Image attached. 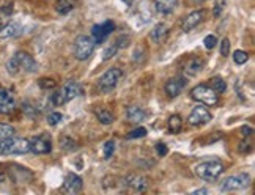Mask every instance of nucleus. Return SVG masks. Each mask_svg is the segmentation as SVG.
<instances>
[{"label":"nucleus","instance_id":"nucleus-12","mask_svg":"<svg viewBox=\"0 0 255 195\" xmlns=\"http://www.w3.org/2000/svg\"><path fill=\"white\" fill-rule=\"evenodd\" d=\"M84 188V181L79 175L76 173H68L65 180H63V186L62 191L65 194H79Z\"/></svg>","mask_w":255,"mask_h":195},{"label":"nucleus","instance_id":"nucleus-1","mask_svg":"<svg viewBox=\"0 0 255 195\" xmlns=\"http://www.w3.org/2000/svg\"><path fill=\"white\" fill-rule=\"evenodd\" d=\"M6 70L11 76H16L19 71L35 73L38 70V65L30 54L21 51V52H16L11 58H9L8 63H6Z\"/></svg>","mask_w":255,"mask_h":195},{"label":"nucleus","instance_id":"nucleus-21","mask_svg":"<svg viewBox=\"0 0 255 195\" xmlns=\"http://www.w3.org/2000/svg\"><path fill=\"white\" fill-rule=\"evenodd\" d=\"M167 35H169V27L165 24H158L151 30V40L154 43H161V41H164V38Z\"/></svg>","mask_w":255,"mask_h":195},{"label":"nucleus","instance_id":"nucleus-13","mask_svg":"<svg viewBox=\"0 0 255 195\" xmlns=\"http://www.w3.org/2000/svg\"><path fill=\"white\" fill-rule=\"evenodd\" d=\"M16 110V101L11 92H8L3 87H0V113L9 115Z\"/></svg>","mask_w":255,"mask_h":195},{"label":"nucleus","instance_id":"nucleus-8","mask_svg":"<svg viewBox=\"0 0 255 195\" xmlns=\"http://www.w3.org/2000/svg\"><path fill=\"white\" fill-rule=\"evenodd\" d=\"M115 30V24L114 21H104L101 24H96L92 27V38L96 44H100L103 41L107 40V36H109L112 32Z\"/></svg>","mask_w":255,"mask_h":195},{"label":"nucleus","instance_id":"nucleus-23","mask_svg":"<svg viewBox=\"0 0 255 195\" xmlns=\"http://www.w3.org/2000/svg\"><path fill=\"white\" fill-rule=\"evenodd\" d=\"M74 8V2L73 0H57L55 3V11L58 14H68L71 13Z\"/></svg>","mask_w":255,"mask_h":195},{"label":"nucleus","instance_id":"nucleus-28","mask_svg":"<svg viewBox=\"0 0 255 195\" xmlns=\"http://www.w3.org/2000/svg\"><path fill=\"white\" fill-rule=\"evenodd\" d=\"M62 118H63V115L60 112H51L47 115V123L51 126H57L58 123L62 121Z\"/></svg>","mask_w":255,"mask_h":195},{"label":"nucleus","instance_id":"nucleus-34","mask_svg":"<svg viewBox=\"0 0 255 195\" xmlns=\"http://www.w3.org/2000/svg\"><path fill=\"white\" fill-rule=\"evenodd\" d=\"M203 44H205V47H207V49H213L216 44H218V38H216L214 35H208L203 40Z\"/></svg>","mask_w":255,"mask_h":195},{"label":"nucleus","instance_id":"nucleus-32","mask_svg":"<svg viewBox=\"0 0 255 195\" xmlns=\"http://www.w3.org/2000/svg\"><path fill=\"white\" fill-rule=\"evenodd\" d=\"M117 51H119V47H117V44H112L111 47H107L106 51L103 52V60H109V58H112Z\"/></svg>","mask_w":255,"mask_h":195},{"label":"nucleus","instance_id":"nucleus-9","mask_svg":"<svg viewBox=\"0 0 255 195\" xmlns=\"http://www.w3.org/2000/svg\"><path fill=\"white\" fill-rule=\"evenodd\" d=\"M211 118H213V115L210 113V110L207 109V107H205V105H195L192 109V112L189 113V116H188V121L192 126H203V124L210 123Z\"/></svg>","mask_w":255,"mask_h":195},{"label":"nucleus","instance_id":"nucleus-20","mask_svg":"<svg viewBox=\"0 0 255 195\" xmlns=\"http://www.w3.org/2000/svg\"><path fill=\"white\" fill-rule=\"evenodd\" d=\"M19 32H21V25L16 22H9L6 25L0 27V40H8V38L16 36Z\"/></svg>","mask_w":255,"mask_h":195},{"label":"nucleus","instance_id":"nucleus-15","mask_svg":"<svg viewBox=\"0 0 255 195\" xmlns=\"http://www.w3.org/2000/svg\"><path fill=\"white\" fill-rule=\"evenodd\" d=\"M82 87L77 84L76 81H68L62 89H60V93H62V96H63V101L65 102H70V101H73L74 98H77L79 95H82Z\"/></svg>","mask_w":255,"mask_h":195},{"label":"nucleus","instance_id":"nucleus-3","mask_svg":"<svg viewBox=\"0 0 255 195\" xmlns=\"http://www.w3.org/2000/svg\"><path fill=\"white\" fill-rule=\"evenodd\" d=\"M224 172V165L221 161H205L195 165V175L203 181H216Z\"/></svg>","mask_w":255,"mask_h":195},{"label":"nucleus","instance_id":"nucleus-33","mask_svg":"<svg viewBox=\"0 0 255 195\" xmlns=\"http://www.w3.org/2000/svg\"><path fill=\"white\" fill-rule=\"evenodd\" d=\"M224 5H225V0H216L214 2V17H221V14L224 11Z\"/></svg>","mask_w":255,"mask_h":195},{"label":"nucleus","instance_id":"nucleus-10","mask_svg":"<svg viewBox=\"0 0 255 195\" xmlns=\"http://www.w3.org/2000/svg\"><path fill=\"white\" fill-rule=\"evenodd\" d=\"M51 150H52V140L49 135L41 134L30 139V151H33L35 154H47L51 153Z\"/></svg>","mask_w":255,"mask_h":195},{"label":"nucleus","instance_id":"nucleus-2","mask_svg":"<svg viewBox=\"0 0 255 195\" xmlns=\"http://www.w3.org/2000/svg\"><path fill=\"white\" fill-rule=\"evenodd\" d=\"M30 151V140L24 137H9L0 140V156L8 154H25Z\"/></svg>","mask_w":255,"mask_h":195},{"label":"nucleus","instance_id":"nucleus-35","mask_svg":"<svg viewBox=\"0 0 255 195\" xmlns=\"http://www.w3.org/2000/svg\"><path fill=\"white\" fill-rule=\"evenodd\" d=\"M229 54H230V41L225 38V40H222V44H221V55L227 57Z\"/></svg>","mask_w":255,"mask_h":195},{"label":"nucleus","instance_id":"nucleus-24","mask_svg":"<svg viewBox=\"0 0 255 195\" xmlns=\"http://www.w3.org/2000/svg\"><path fill=\"white\" fill-rule=\"evenodd\" d=\"M210 87H211V89H213L216 93H224L225 90H227V84H225V81L222 79L221 76H214V77H211Z\"/></svg>","mask_w":255,"mask_h":195},{"label":"nucleus","instance_id":"nucleus-6","mask_svg":"<svg viewBox=\"0 0 255 195\" xmlns=\"http://www.w3.org/2000/svg\"><path fill=\"white\" fill-rule=\"evenodd\" d=\"M95 41L92 36L88 35H79L76 38L74 41V57L77 58V60H87L88 57H90L95 51Z\"/></svg>","mask_w":255,"mask_h":195},{"label":"nucleus","instance_id":"nucleus-19","mask_svg":"<svg viewBox=\"0 0 255 195\" xmlns=\"http://www.w3.org/2000/svg\"><path fill=\"white\" fill-rule=\"evenodd\" d=\"M126 116H128V120L132 121V123H140V121L145 120L146 112L139 105H131V107H128Z\"/></svg>","mask_w":255,"mask_h":195},{"label":"nucleus","instance_id":"nucleus-42","mask_svg":"<svg viewBox=\"0 0 255 195\" xmlns=\"http://www.w3.org/2000/svg\"><path fill=\"white\" fill-rule=\"evenodd\" d=\"M0 27H2V24H0Z\"/></svg>","mask_w":255,"mask_h":195},{"label":"nucleus","instance_id":"nucleus-36","mask_svg":"<svg viewBox=\"0 0 255 195\" xmlns=\"http://www.w3.org/2000/svg\"><path fill=\"white\" fill-rule=\"evenodd\" d=\"M40 87L41 89H55L57 84L52 79H40Z\"/></svg>","mask_w":255,"mask_h":195},{"label":"nucleus","instance_id":"nucleus-27","mask_svg":"<svg viewBox=\"0 0 255 195\" xmlns=\"http://www.w3.org/2000/svg\"><path fill=\"white\" fill-rule=\"evenodd\" d=\"M233 60H235V63H237V65H244L249 60V54L244 52V51H235Z\"/></svg>","mask_w":255,"mask_h":195},{"label":"nucleus","instance_id":"nucleus-16","mask_svg":"<svg viewBox=\"0 0 255 195\" xmlns=\"http://www.w3.org/2000/svg\"><path fill=\"white\" fill-rule=\"evenodd\" d=\"M203 19H205V11H203V9H197V11H192L191 14H188V16L183 19L181 28H183L184 32H191V30H194V28L203 21Z\"/></svg>","mask_w":255,"mask_h":195},{"label":"nucleus","instance_id":"nucleus-7","mask_svg":"<svg viewBox=\"0 0 255 195\" xmlns=\"http://www.w3.org/2000/svg\"><path fill=\"white\" fill-rule=\"evenodd\" d=\"M251 184V177L248 173H235L232 177L225 178L221 184L222 192H232V191H241L246 189Z\"/></svg>","mask_w":255,"mask_h":195},{"label":"nucleus","instance_id":"nucleus-39","mask_svg":"<svg viewBox=\"0 0 255 195\" xmlns=\"http://www.w3.org/2000/svg\"><path fill=\"white\" fill-rule=\"evenodd\" d=\"M249 150H251L249 143H246V142H241V143H240V151H241V153H248Z\"/></svg>","mask_w":255,"mask_h":195},{"label":"nucleus","instance_id":"nucleus-30","mask_svg":"<svg viewBox=\"0 0 255 195\" xmlns=\"http://www.w3.org/2000/svg\"><path fill=\"white\" fill-rule=\"evenodd\" d=\"M114 150H115V142H114V140L106 142V143H104V158H106V159L112 158Z\"/></svg>","mask_w":255,"mask_h":195},{"label":"nucleus","instance_id":"nucleus-29","mask_svg":"<svg viewBox=\"0 0 255 195\" xmlns=\"http://www.w3.org/2000/svg\"><path fill=\"white\" fill-rule=\"evenodd\" d=\"M146 135V129L145 128H137V129H134V131H131L129 134L126 135V139H140V137H145Z\"/></svg>","mask_w":255,"mask_h":195},{"label":"nucleus","instance_id":"nucleus-40","mask_svg":"<svg viewBox=\"0 0 255 195\" xmlns=\"http://www.w3.org/2000/svg\"><path fill=\"white\" fill-rule=\"evenodd\" d=\"M192 194H194V195H202V194H208V189H197V191H194Z\"/></svg>","mask_w":255,"mask_h":195},{"label":"nucleus","instance_id":"nucleus-5","mask_svg":"<svg viewBox=\"0 0 255 195\" xmlns=\"http://www.w3.org/2000/svg\"><path fill=\"white\" fill-rule=\"evenodd\" d=\"M122 77H123L122 70H119V68H111V70H107L100 77V81H98V90H100L101 93L112 92L115 87L119 85V82L122 81Z\"/></svg>","mask_w":255,"mask_h":195},{"label":"nucleus","instance_id":"nucleus-38","mask_svg":"<svg viewBox=\"0 0 255 195\" xmlns=\"http://www.w3.org/2000/svg\"><path fill=\"white\" fill-rule=\"evenodd\" d=\"M241 132H243V135H246V137H248V135H252L254 129L251 128V126H243V128H241Z\"/></svg>","mask_w":255,"mask_h":195},{"label":"nucleus","instance_id":"nucleus-25","mask_svg":"<svg viewBox=\"0 0 255 195\" xmlns=\"http://www.w3.org/2000/svg\"><path fill=\"white\" fill-rule=\"evenodd\" d=\"M181 128H183V120L180 115H172L169 118V131L172 134H178L181 132Z\"/></svg>","mask_w":255,"mask_h":195},{"label":"nucleus","instance_id":"nucleus-37","mask_svg":"<svg viewBox=\"0 0 255 195\" xmlns=\"http://www.w3.org/2000/svg\"><path fill=\"white\" fill-rule=\"evenodd\" d=\"M156 153H158L159 156H165L169 153V150H167V146H165V143H158L156 145Z\"/></svg>","mask_w":255,"mask_h":195},{"label":"nucleus","instance_id":"nucleus-41","mask_svg":"<svg viewBox=\"0 0 255 195\" xmlns=\"http://www.w3.org/2000/svg\"><path fill=\"white\" fill-rule=\"evenodd\" d=\"M123 2H125L126 5H131V3H132V0H123Z\"/></svg>","mask_w":255,"mask_h":195},{"label":"nucleus","instance_id":"nucleus-4","mask_svg":"<svg viewBox=\"0 0 255 195\" xmlns=\"http://www.w3.org/2000/svg\"><path fill=\"white\" fill-rule=\"evenodd\" d=\"M191 98L195 101L205 104V105H210V107H213L219 102L218 93H216L210 85H203V84L194 87V89L191 90Z\"/></svg>","mask_w":255,"mask_h":195},{"label":"nucleus","instance_id":"nucleus-17","mask_svg":"<svg viewBox=\"0 0 255 195\" xmlns=\"http://www.w3.org/2000/svg\"><path fill=\"white\" fill-rule=\"evenodd\" d=\"M178 6V0H154L156 11L161 14H170Z\"/></svg>","mask_w":255,"mask_h":195},{"label":"nucleus","instance_id":"nucleus-11","mask_svg":"<svg viewBox=\"0 0 255 195\" xmlns=\"http://www.w3.org/2000/svg\"><path fill=\"white\" fill-rule=\"evenodd\" d=\"M122 183L125 188L131 189L134 192H145L148 189V180L142 177V175H129V177L123 178Z\"/></svg>","mask_w":255,"mask_h":195},{"label":"nucleus","instance_id":"nucleus-26","mask_svg":"<svg viewBox=\"0 0 255 195\" xmlns=\"http://www.w3.org/2000/svg\"><path fill=\"white\" fill-rule=\"evenodd\" d=\"M14 134H16V129L13 128L11 124H6V123H0V140L13 137Z\"/></svg>","mask_w":255,"mask_h":195},{"label":"nucleus","instance_id":"nucleus-31","mask_svg":"<svg viewBox=\"0 0 255 195\" xmlns=\"http://www.w3.org/2000/svg\"><path fill=\"white\" fill-rule=\"evenodd\" d=\"M62 146L66 150V151H74L76 148H77V145H76V142L73 140V139H70V137H63L62 139Z\"/></svg>","mask_w":255,"mask_h":195},{"label":"nucleus","instance_id":"nucleus-18","mask_svg":"<svg viewBox=\"0 0 255 195\" xmlns=\"http://www.w3.org/2000/svg\"><path fill=\"white\" fill-rule=\"evenodd\" d=\"M203 70V60L199 57H192L189 58L184 65V73L188 76H197Z\"/></svg>","mask_w":255,"mask_h":195},{"label":"nucleus","instance_id":"nucleus-22","mask_svg":"<svg viewBox=\"0 0 255 195\" xmlns=\"http://www.w3.org/2000/svg\"><path fill=\"white\" fill-rule=\"evenodd\" d=\"M96 118L101 124H112L114 120H115V116L109 109H98L96 110Z\"/></svg>","mask_w":255,"mask_h":195},{"label":"nucleus","instance_id":"nucleus-14","mask_svg":"<svg viewBox=\"0 0 255 195\" xmlns=\"http://www.w3.org/2000/svg\"><path fill=\"white\" fill-rule=\"evenodd\" d=\"M184 87H186V79L181 76H178V77H173V79L165 82L164 90H165V95H167L169 98H176L183 92Z\"/></svg>","mask_w":255,"mask_h":195}]
</instances>
